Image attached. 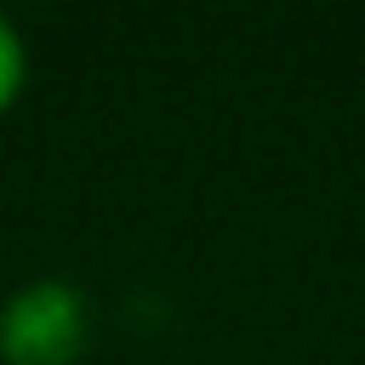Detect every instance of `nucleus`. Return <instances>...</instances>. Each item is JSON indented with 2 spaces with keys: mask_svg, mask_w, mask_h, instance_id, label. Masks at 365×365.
Returning <instances> with one entry per match:
<instances>
[{
  "mask_svg": "<svg viewBox=\"0 0 365 365\" xmlns=\"http://www.w3.org/2000/svg\"><path fill=\"white\" fill-rule=\"evenodd\" d=\"M91 348V297L40 274L0 302V365H74Z\"/></svg>",
  "mask_w": 365,
  "mask_h": 365,
  "instance_id": "nucleus-1",
  "label": "nucleus"
},
{
  "mask_svg": "<svg viewBox=\"0 0 365 365\" xmlns=\"http://www.w3.org/2000/svg\"><path fill=\"white\" fill-rule=\"evenodd\" d=\"M23 86H29V46H23L17 23L0 11V114L23 97Z\"/></svg>",
  "mask_w": 365,
  "mask_h": 365,
  "instance_id": "nucleus-2",
  "label": "nucleus"
}]
</instances>
